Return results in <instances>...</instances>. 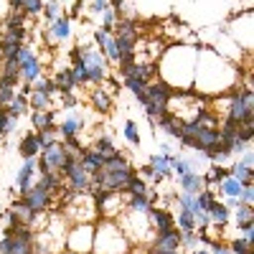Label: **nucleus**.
<instances>
[{
  "instance_id": "nucleus-39",
  "label": "nucleus",
  "mask_w": 254,
  "mask_h": 254,
  "mask_svg": "<svg viewBox=\"0 0 254 254\" xmlns=\"http://www.w3.org/2000/svg\"><path fill=\"white\" fill-rule=\"evenodd\" d=\"M176 201H178V206L181 208H186V211H190V214H198V206H196V196L193 193H181L176 196Z\"/></svg>"
},
{
  "instance_id": "nucleus-22",
  "label": "nucleus",
  "mask_w": 254,
  "mask_h": 254,
  "mask_svg": "<svg viewBox=\"0 0 254 254\" xmlns=\"http://www.w3.org/2000/svg\"><path fill=\"white\" fill-rule=\"evenodd\" d=\"M178 186H181V190L183 193H198V190L203 188V181H201V173H186V176H178Z\"/></svg>"
},
{
  "instance_id": "nucleus-37",
  "label": "nucleus",
  "mask_w": 254,
  "mask_h": 254,
  "mask_svg": "<svg viewBox=\"0 0 254 254\" xmlns=\"http://www.w3.org/2000/svg\"><path fill=\"white\" fill-rule=\"evenodd\" d=\"M171 171L176 173V176H186V173H190V163H188V158L186 155H173V160H171ZM196 173V171H193Z\"/></svg>"
},
{
  "instance_id": "nucleus-23",
  "label": "nucleus",
  "mask_w": 254,
  "mask_h": 254,
  "mask_svg": "<svg viewBox=\"0 0 254 254\" xmlns=\"http://www.w3.org/2000/svg\"><path fill=\"white\" fill-rule=\"evenodd\" d=\"M229 176H231V178H237L242 186H249V183L254 181V168H249V165H244L242 160H237L234 165L229 168Z\"/></svg>"
},
{
  "instance_id": "nucleus-4",
  "label": "nucleus",
  "mask_w": 254,
  "mask_h": 254,
  "mask_svg": "<svg viewBox=\"0 0 254 254\" xmlns=\"http://www.w3.org/2000/svg\"><path fill=\"white\" fill-rule=\"evenodd\" d=\"M18 74L23 84H33L36 79L44 76V64L36 56V51L26 44L20 46V54H18Z\"/></svg>"
},
{
  "instance_id": "nucleus-17",
  "label": "nucleus",
  "mask_w": 254,
  "mask_h": 254,
  "mask_svg": "<svg viewBox=\"0 0 254 254\" xmlns=\"http://www.w3.org/2000/svg\"><path fill=\"white\" fill-rule=\"evenodd\" d=\"M92 150H94L97 155H102V160H110V158H115V155L120 153V150H117V145L112 142L110 135H99V137H94Z\"/></svg>"
},
{
  "instance_id": "nucleus-43",
  "label": "nucleus",
  "mask_w": 254,
  "mask_h": 254,
  "mask_svg": "<svg viewBox=\"0 0 254 254\" xmlns=\"http://www.w3.org/2000/svg\"><path fill=\"white\" fill-rule=\"evenodd\" d=\"M41 10H44V0H23V10L20 13L28 18V15H38Z\"/></svg>"
},
{
  "instance_id": "nucleus-11",
  "label": "nucleus",
  "mask_w": 254,
  "mask_h": 254,
  "mask_svg": "<svg viewBox=\"0 0 254 254\" xmlns=\"http://www.w3.org/2000/svg\"><path fill=\"white\" fill-rule=\"evenodd\" d=\"M36 173H38V163H36V158L26 160L23 168H20V171L15 173V186H18L20 193H23L26 188H31V186L36 183Z\"/></svg>"
},
{
  "instance_id": "nucleus-16",
  "label": "nucleus",
  "mask_w": 254,
  "mask_h": 254,
  "mask_svg": "<svg viewBox=\"0 0 254 254\" xmlns=\"http://www.w3.org/2000/svg\"><path fill=\"white\" fill-rule=\"evenodd\" d=\"M18 153H20V158H23V160L38 158V153H41V140H38V135H36V132H28L23 140H20Z\"/></svg>"
},
{
  "instance_id": "nucleus-33",
  "label": "nucleus",
  "mask_w": 254,
  "mask_h": 254,
  "mask_svg": "<svg viewBox=\"0 0 254 254\" xmlns=\"http://www.w3.org/2000/svg\"><path fill=\"white\" fill-rule=\"evenodd\" d=\"M28 107L31 110H54L51 107V97L41 94V92H31L28 94Z\"/></svg>"
},
{
  "instance_id": "nucleus-18",
  "label": "nucleus",
  "mask_w": 254,
  "mask_h": 254,
  "mask_svg": "<svg viewBox=\"0 0 254 254\" xmlns=\"http://www.w3.org/2000/svg\"><path fill=\"white\" fill-rule=\"evenodd\" d=\"M54 122H56L54 110H33V112H31V125H33V132L51 130Z\"/></svg>"
},
{
  "instance_id": "nucleus-48",
  "label": "nucleus",
  "mask_w": 254,
  "mask_h": 254,
  "mask_svg": "<svg viewBox=\"0 0 254 254\" xmlns=\"http://www.w3.org/2000/svg\"><path fill=\"white\" fill-rule=\"evenodd\" d=\"M107 8H110V0H89V10L97 15H102Z\"/></svg>"
},
{
  "instance_id": "nucleus-10",
  "label": "nucleus",
  "mask_w": 254,
  "mask_h": 254,
  "mask_svg": "<svg viewBox=\"0 0 254 254\" xmlns=\"http://www.w3.org/2000/svg\"><path fill=\"white\" fill-rule=\"evenodd\" d=\"M219 142H221L219 127H206V130H201V132L193 137V147H190V150H196V153H206L208 147H216Z\"/></svg>"
},
{
  "instance_id": "nucleus-12",
  "label": "nucleus",
  "mask_w": 254,
  "mask_h": 254,
  "mask_svg": "<svg viewBox=\"0 0 254 254\" xmlns=\"http://www.w3.org/2000/svg\"><path fill=\"white\" fill-rule=\"evenodd\" d=\"M158 122V127H160V130L168 135V137H173V140H178L181 135H183V120L181 117H176V115H171V112H165L163 117H158L155 120Z\"/></svg>"
},
{
  "instance_id": "nucleus-5",
  "label": "nucleus",
  "mask_w": 254,
  "mask_h": 254,
  "mask_svg": "<svg viewBox=\"0 0 254 254\" xmlns=\"http://www.w3.org/2000/svg\"><path fill=\"white\" fill-rule=\"evenodd\" d=\"M64 181H66V188L71 190V193H89V188H92V176L81 168L79 158H71L66 163V168L61 171Z\"/></svg>"
},
{
  "instance_id": "nucleus-19",
  "label": "nucleus",
  "mask_w": 254,
  "mask_h": 254,
  "mask_svg": "<svg viewBox=\"0 0 254 254\" xmlns=\"http://www.w3.org/2000/svg\"><path fill=\"white\" fill-rule=\"evenodd\" d=\"M79 163H81V168H84V171H87L89 176L99 173V171H102V165H104L102 155H97L94 150H87V147H84V150L79 153Z\"/></svg>"
},
{
  "instance_id": "nucleus-24",
  "label": "nucleus",
  "mask_w": 254,
  "mask_h": 254,
  "mask_svg": "<svg viewBox=\"0 0 254 254\" xmlns=\"http://www.w3.org/2000/svg\"><path fill=\"white\" fill-rule=\"evenodd\" d=\"M226 176H229V171H226L224 165H214V163H211V165H208V171H206V176H201V181H203V188H211V186L221 183Z\"/></svg>"
},
{
  "instance_id": "nucleus-28",
  "label": "nucleus",
  "mask_w": 254,
  "mask_h": 254,
  "mask_svg": "<svg viewBox=\"0 0 254 254\" xmlns=\"http://www.w3.org/2000/svg\"><path fill=\"white\" fill-rule=\"evenodd\" d=\"M150 201H147V196H127V203L125 208L127 211H135V214H147L150 211Z\"/></svg>"
},
{
  "instance_id": "nucleus-25",
  "label": "nucleus",
  "mask_w": 254,
  "mask_h": 254,
  "mask_svg": "<svg viewBox=\"0 0 254 254\" xmlns=\"http://www.w3.org/2000/svg\"><path fill=\"white\" fill-rule=\"evenodd\" d=\"M38 183L44 186L51 196H56L59 190L64 188V178H61V173H41V178H38Z\"/></svg>"
},
{
  "instance_id": "nucleus-40",
  "label": "nucleus",
  "mask_w": 254,
  "mask_h": 254,
  "mask_svg": "<svg viewBox=\"0 0 254 254\" xmlns=\"http://www.w3.org/2000/svg\"><path fill=\"white\" fill-rule=\"evenodd\" d=\"M33 84H36L33 92H41V94H46V97H54V94H56V84H54L51 79H44V76H41V79H36Z\"/></svg>"
},
{
  "instance_id": "nucleus-20",
  "label": "nucleus",
  "mask_w": 254,
  "mask_h": 254,
  "mask_svg": "<svg viewBox=\"0 0 254 254\" xmlns=\"http://www.w3.org/2000/svg\"><path fill=\"white\" fill-rule=\"evenodd\" d=\"M206 214H208V219H211V226H226L229 224V219H231V211L221 203V201H214V203H211V208L206 211Z\"/></svg>"
},
{
  "instance_id": "nucleus-2",
  "label": "nucleus",
  "mask_w": 254,
  "mask_h": 254,
  "mask_svg": "<svg viewBox=\"0 0 254 254\" xmlns=\"http://www.w3.org/2000/svg\"><path fill=\"white\" fill-rule=\"evenodd\" d=\"M71 158H76V153H71L66 145L56 140V142L46 145L44 150L38 153V158H36V163H38V173H61Z\"/></svg>"
},
{
  "instance_id": "nucleus-41",
  "label": "nucleus",
  "mask_w": 254,
  "mask_h": 254,
  "mask_svg": "<svg viewBox=\"0 0 254 254\" xmlns=\"http://www.w3.org/2000/svg\"><path fill=\"white\" fill-rule=\"evenodd\" d=\"M229 249H231V254H254V247L247 242V239H231V244H229Z\"/></svg>"
},
{
  "instance_id": "nucleus-35",
  "label": "nucleus",
  "mask_w": 254,
  "mask_h": 254,
  "mask_svg": "<svg viewBox=\"0 0 254 254\" xmlns=\"http://www.w3.org/2000/svg\"><path fill=\"white\" fill-rule=\"evenodd\" d=\"M13 97H15V84H10V81H5V79H0V110H5Z\"/></svg>"
},
{
  "instance_id": "nucleus-51",
  "label": "nucleus",
  "mask_w": 254,
  "mask_h": 254,
  "mask_svg": "<svg viewBox=\"0 0 254 254\" xmlns=\"http://www.w3.org/2000/svg\"><path fill=\"white\" fill-rule=\"evenodd\" d=\"M153 176H155V171H153V165H150V163L140 168V178H153Z\"/></svg>"
},
{
  "instance_id": "nucleus-15",
  "label": "nucleus",
  "mask_w": 254,
  "mask_h": 254,
  "mask_svg": "<svg viewBox=\"0 0 254 254\" xmlns=\"http://www.w3.org/2000/svg\"><path fill=\"white\" fill-rule=\"evenodd\" d=\"M71 33V26H69V18L59 15L56 20L49 23V44H56V41H66Z\"/></svg>"
},
{
  "instance_id": "nucleus-42",
  "label": "nucleus",
  "mask_w": 254,
  "mask_h": 254,
  "mask_svg": "<svg viewBox=\"0 0 254 254\" xmlns=\"http://www.w3.org/2000/svg\"><path fill=\"white\" fill-rule=\"evenodd\" d=\"M125 140L130 142V145H140V132H137V125L132 122V120H127L125 122Z\"/></svg>"
},
{
  "instance_id": "nucleus-44",
  "label": "nucleus",
  "mask_w": 254,
  "mask_h": 254,
  "mask_svg": "<svg viewBox=\"0 0 254 254\" xmlns=\"http://www.w3.org/2000/svg\"><path fill=\"white\" fill-rule=\"evenodd\" d=\"M198 234H196V231H183V234H181V247L183 249H196L198 247Z\"/></svg>"
},
{
  "instance_id": "nucleus-47",
  "label": "nucleus",
  "mask_w": 254,
  "mask_h": 254,
  "mask_svg": "<svg viewBox=\"0 0 254 254\" xmlns=\"http://www.w3.org/2000/svg\"><path fill=\"white\" fill-rule=\"evenodd\" d=\"M110 36H112V33H107L104 28L94 31V46H97V49L102 51V49H104V44H107V41H110Z\"/></svg>"
},
{
  "instance_id": "nucleus-54",
  "label": "nucleus",
  "mask_w": 254,
  "mask_h": 254,
  "mask_svg": "<svg viewBox=\"0 0 254 254\" xmlns=\"http://www.w3.org/2000/svg\"><path fill=\"white\" fill-rule=\"evenodd\" d=\"M176 254H181V252H176Z\"/></svg>"
},
{
  "instance_id": "nucleus-26",
  "label": "nucleus",
  "mask_w": 254,
  "mask_h": 254,
  "mask_svg": "<svg viewBox=\"0 0 254 254\" xmlns=\"http://www.w3.org/2000/svg\"><path fill=\"white\" fill-rule=\"evenodd\" d=\"M125 193H127V196H147V193H150V186L145 183V178H140V176L135 173V176L130 178V183H127Z\"/></svg>"
},
{
  "instance_id": "nucleus-21",
  "label": "nucleus",
  "mask_w": 254,
  "mask_h": 254,
  "mask_svg": "<svg viewBox=\"0 0 254 254\" xmlns=\"http://www.w3.org/2000/svg\"><path fill=\"white\" fill-rule=\"evenodd\" d=\"M89 99H92V107H94L99 115H107V112L112 110V97L104 92L102 87H94L92 94H89Z\"/></svg>"
},
{
  "instance_id": "nucleus-52",
  "label": "nucleus",
  "mask_w": 254,
  "mask_h": 254,
  "mask_svg": "<svg viewBox=\"0 0 254 254\" xmlns=\"http://www.w3.org/2000/svg\"><path fill=\"white\" fill-rule=\"evenodd\" d=\"M8 8H10V13H20L23 10V0H8Z\"/></svg>"
},
{
  "instance_id": "nucleus-27",
  "label": "nucleus",
  "mask_w": 254,
  "mask_h": 254,
  "mask_svg": "<svg viewBox=\"0 0 254 254\" xmlns=\"http://www.w3.org/2000/svg\"><path fill=\"white\" fill-rule=\"evenodd\" d=\"M219 193H221V196H231V198H239V193H242V183H239L237 178L226 176V178L219 183Z\"/></svg>"
},
{
  "instance_id": "nucleus-46",
  "label": "nucleus",
  "mask_w": 254,
  "mask_h": 254,
  "mask_svg": "<svg viewBox=\"0 0 254 254\" xmlns=\"http://www.w3.org/2000/svg\"><path fill=\"white\" fill-rule=\"evenodd\" d=\"M36 135H38V140H41V150H44L46 145L56 142V127H51V130H41V132H36Z\"/></svg>"
},
{
  "instance_id": "nucleus-50",
  "label": "nucleus",
  "mask_w": 254,
  "mask_h": 254,
  "mask_svg": "<svg viewBox=\"0 0 254 254\" xmlns=\"http://www.w3.org/2000/svg\"><path fill=\"white\" fill-rule=\"evenodd\" d=\"M208 254H231L229 244H221V242H211V252Z\"/></svg>"
},
{
  "instance_id": "nucleus-14",
  "label": "nucleus",
  "mask_w": 254,
  "mask_h": 254,
  "mask_svg": "<svg viewBox=\"0 0 254 254\" xmlns=\"http://www.w3.org/2000/svg\"><path fill=\"white\" fill-rule=\"evenodd\" d=\"M51 81L56 84V92H59V94H69V92L76 89V79H74V74H71L69 66H64V69L54 71Z\"/></svg>"
},
{
  "instance_id": "nucleus-29",
  "label": "nucleus",
  "mask_w": 254,
  "mask_h": 254,
  "mask_svg": "<svg viewBox=\"0 0 254 254\" xmlns=\"http://www.w3.org/2000/svg\"><path fill=\"white\" fill-rule=\"evenodd\" d=\"M5 110H8L13 117H23V115L28 112V97H23V94L15 92V97L10 99V104H8Z\"/></svg>"
},
{
  "instance_id": "nucleus-34",
  "label": "nucleus",
  "mask_w": 254,
  "mask_h": 254,
  "mask_svg": "<svg viewBox=\"0 0 254 254\" xmlns=\"http://www.w3.org/2000/svg\"><path fill=\"white\" fill-rule=\"evenodd\" d=\"M214 201H216L214 188H201L198 193H196V206H198V211H208Z\"/></svg>"
},
{
  "instance_id": "nucleus-30",
  "label": "nucleus",
  "mask_w": 254,
  "mask_h": 254,
  "mask_svg": "<svg viewBox=\"0 0 254 254\" xmlns=\"http://www.w3.org/2000/svg\"><path fill=\"white\" fill-rule=\"evenodd\" d=\"M150 165H153V171L163 178H171L173 171H171V158H165V155H153L150 158Z\"/></svg>"
},
{
  "instance_id": "nucleus-7",
  "label": "nucleus",
  "mask_w": 254,
  "mask_h": 254,
  "mask_svg": "<svg viewBox=\"0 0 254 254\" xmlns=\"http://www.w3.org/2000/svg\"><path fill=\"white\" fill-rule=\"evenodd\" d=\"M178 249H181V231L171 229V231H165V234H155L147 254H176Z\"/></svg>"
},
{
  "instance_id": "nucleus-38",
  "label": "nucleus",
  "mask_w": 254,
  "mask_h": 254,
  "mask_svg": "<svg viewBox=\"0 0 254 254\" xmlns=\"http://www.w3.org/2000/svg\"><path fill=\"white\" fill-rule=\"evenodd\" d=\"M41 13H44V18L51 23V20H56L61 15V3H59V0H44V10H41Z\"/></svg>"
},
{
  "instance_id": "nucleus-8",
  "label": "nucleus",
  "mask_w": 254,
  "mask_h": 254,
  "mask_svg": "<svg viewBox=\"0 0 254 254\" xmlns=\"http://www.w3.org/2000/svg\"><path fill=\"white\" fill-rule=\"evenodd\" d=\"M147 219H150V226L155 234H165V231L176 229V219L168 208H160V206H150V211H147Z\"/></svg>"
},
{
  "instance_id": "nucleus-9",
  "label": "nucleus",
  "mask_w": 254,
  "mask_h": 254,
  "mask_svg": "<svg viewBox=\"0 0 254 254\" xmlns=\"http://www.w3.org/2000/svg\"><path fill=\"white\" fill-rule=\"evenodd\" d=\"M5 33H3V41H15V44H23L26 38V15L23 13H10L8 20L3 23Z\"/></svg>"
},
{
  "instance_id": "nucleus-36",
  "label": "nucleus",
  "mask_w": 254,
  "mask_h": 254,
  "mask_svg": "<svg viewBox=\"0 0 254 254\" xmlns=\"http://www.w3.org/2000/svg\"><path fill=\"white\" fill-rule=\"evenodd\" d=\"M71 74L76 79V87H84V84H89V76H87V69H84V64L79 59H71Z\"/></svg>"
},
{
  "instance_id": "nucleus-53",
  "label": "nucleus",
  "mask_w": 254,
  "mask_h": 254,
  "mask_svg": "<svg viewBox=\"0 0 254 254\" xmlns=\"http://www.w3.org/2000/svg\"><path fill=\"white\" fill-rule=\"evenodd\" d=\"M193 254H208V252H206V249H198V247H196V249H193Z\"/></svg>"
},
{
  "instance_id": "nucleus-45",
  "label": "nucleus",
  "mask_w": 254,
  "mask_h": 254,
  "mask_svg": "<svg viewBox=\"0 0 254 254\" xmlns=\"http://www.w3.org/2000/svg\"><path fill=\"white\" fill-rule=\"evenodd\" d=\"M145 84H147L145 79H135V76H127V79H125V87L130 89V92H132L135 97H137V94H142V89H145Z\"/></svg>"
},
{
  "instance_id": "nucleus-6",
  "label": "nucleus",
  "mask_w": 254,
  "mask_h": 254,
  "mask_svg": "<svg viewBox=\"0 0 254 254\" xmlns=\"http://www.w3.org/2000/svg\"><path fill=\"white\" fill-rule=\"evenodd\" d=\"M20 198H23V203H26L28 208H33L36 214H46V211L51 208V203H54V196H51L38 181H36L31 188H26L23 193H20Z\"/></svg>"
},
{
  "instance_id": "nucleus-1",
  "label": "nucleus",
  "mask_w": 254,
  "mask_h": 254,
  "mask_svg": "<svg viewBox=\"0 0 254 254\" xmlns=\"http://www.w3.org/2000/svg\"><path fill=\"white\" fill-rule=\"evenodd\" d=\"M71 59H79L84 64L89 84H102L104 79H107V59L102 56L99 49H94L89 44H81V46L71 49Z\"/></svg>"
},
{
  "instance_id": "nucleus-3",
  "label": "nucleus",
  "mask_w": 254,
  "mask_h": 254,
  "mask_svg": "<svg viewBox=\"0 0 254 254\" xmlns=\"http://www.w3.org/2000/svg\"><path fill=\"white\" fill-rule=\"evenodd\" d=\"M173 92H176V89H173L168 81H163V79H150V81L145 84L142 94H137V102H140V104L150 102V104H155V107H160V110L168 112V102H171Z\"/></svg>"
},
{
  "instance_id": "nucleus-49",
  "label": "nucleus",
  "mask_w": 254,
  "mask_h": 254,
  "mask_svg": "<svg viewBox=\"0 0 254 254\" xmlns=\"http://www.w3.org/2000/svg\"><path fill=\"white\" fill-rule=\"evenodd\" d=\"M239 201H242V203H249V206H252V201H254V186H252V183H249V186H242Z\"/></svg>"
},
{
  "instance_id": "nucleus-32",
  "label": "nucleus",
  "mask_w": 254,
  "mask_h": 254,
  "mask_svg": "<svg viewBox=\"0 0 254 254\" xmlns=\"http://www.w3.org/2000/svg\"><path fill=\"white\" fill-rule=\"evenodd\" d=\"M247 221H254V208H252L249 203H239V206L234 208V224H237V229H239V226L247 224Z\"/></svg>"
},
{
  "instance_id": "nucleus-31",
  "label": "nucleus",
  "mask_w": 254,
  "mask_h": 254,
  "mask_svg": "<svg viewBox=\"0 0 254 254\" xmlns=\"http://www.w3.org/2000/svg\"><path fill=\"white\" fill-rule=\"evenodd\" d=\"M18 127V117H13L8 110H0V140H3L8 132H13Z\"/></svg>"
},
{
  "instance_id": "nucleus-13",
  "label": "nucleus",
  "mask_w": 254,
  "mask_h": 254,
  "mask_svg": "<svg viewBox=\"0 0 254 254\" xmlns=\"http://www.w3.org/2000/svg\"><path fill=\"white\" fill-rule=\"evenodd\" d=\"M84 127H87V120H84V115L71 112L66 120L59 125V132H61V137H76V135L84 130Z\"/></svg>"
}]
</instances>
